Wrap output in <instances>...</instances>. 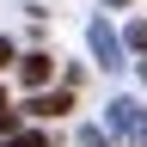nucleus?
<instances>
[{"label": "nucleus", "instance_id": "6e6552de", "mask_svg": "<svg viewBox=\"0 0 147 147\" xmlns=\"http://www.w3.org/2000/svg\"><path fill=\"white\" fill-rule=\"evenodd\" d=\"M80 147H110V135H98V129H86V135H80Z\"/></svg>", "mask_w": 147, "mask_h": 147}, {"label": "nucleus", "instance_id": "1a4fd4ad", "mask_svg": "<svg viewBox=\"0 0 147 147\" xmlns=\"http://www.w3.org/2000/svg\"><path fill=\"white\" fill-rule=\"evenodd\" d=\"M6 61H12V43H6V37H0V67H6Z\"/></svg>", "mask_w": 147, "mask_h": 147}, {"label": "nucleus", "instance_id": "7ed1b4c3", "mask_svg": "<svg viewBox=\"0 0 147 147\" xmlns=\"http://www.w3.org/2000/svg\"><path fill=\"white\" fill-rule=\"evenodd\" d=\"M25 110L31 117H61V110H74V92H37Z\"/></svg>", "mask_w": 147, "mask_h": 147}, {"label": "nucleus", "instance_id": "39448f33", "mask_svg": "<svg viewBox=\"0 0 147 147\" xmlns=\"http://www.w3.org/2000/svg\"><path fill=\"white\" fill-rule=\"evenodd\" d=\"M123 43H129V49H141V55H147V18H135V25H129V31H123Z\"/></svg>", "mask_w": 147, "mask_h": 147}, {"label": "nucleus", "instance_id": "f257e3e1", "mask_svg": "<svg viewBox=\"0 0 147 147\" xmlns=\"http://www.w3.org/2000/svg\"><path fill=\"white\" fill-rule=\"evenodd\" d=\"M110 129H117L129 147H147V110L135 98H117V104H110Z\"/></svg>", "mask_w": 147, "mask_h": 147}, {"label": "nucleus", "instance_id": "0eeeda50", "mask_svg": "<svg viewBox=\"0 0 147 147\" xmlns=\"http://www.w3.org/2000/svg\"><path fill=\"white\" fill-rule=\"evenodd\" d=\"M12 129H18V110L6 104V92H0V135H12Z\"/></svg>", "mask_w": 147, "mask_h": 147}, {"label": "nucleus", "instance_id": "20e7f679", "mask_svg": "<svg viewBox=\"0 0 147 147\" xmlns=\"http://www.w3.org/2000/svg\"><path fill=\"white\" fill-rule=\"evenodd\" d=\"M92 49H98V61H104V67H123V61H117V55H123V37H117V31L92 25Z\"/></svg>", "mask_w": 147, "mask_h": 147}, {"label": "nucleus", "instance_id": "423d86ee", "mask_svg": "<svg viewBox=\"0 0 147 147\" xmlns=\"http://www.w3.org/2000/svg\"><path fill=\"white\" fill-rule=\"evenodd\" d=\"M6 147H49V141L37 135V129H12V135H6Z\"/></svg>", "mask_w": 147, "mask_h": 147}, {"label": "nucleus", "instance_id": "f03ea898", "mask_svg": "<svg viewBox=\"0 0 147 147\" xmlns=\"http://www.w3.org/2000/svg\"><path fill=\"white\" fill-rule=\"evenodd\" d=\"M18 80H25L31 92H43V86L55 80V61H49L43 49H37V55H25V61H18Z\"/></svg>", "mask_w": 147, "mask_h": 147}, {"label": "nucleus", "instance_id": "9d476101", "mask_svg": "<svg viewBox=\"0 0 147 147\" xmlns=\"http://www.w3.org/2000/svg\"><path fill=\"white\" fill-rule=\"evenodd\" d=\"M110 6H123V0H110Z\"/></svg>", "mask_w": 147, "mask_h": 147}]
</instances>
